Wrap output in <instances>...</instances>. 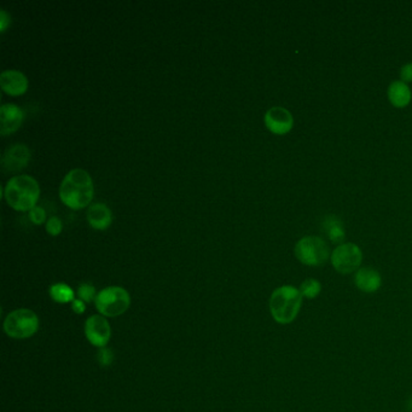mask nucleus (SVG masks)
Segmentation results:
<instances>
[{
	"mask_svg": "<svg viewBox=\"0 0 412 412\" xmlns=\"http://www.w3.org/2000/svg\"><path fill=\"white\" fill-rule=\"evenodd\" d=\"M93 181L88 172L76 168L69 172L62 181L60 198L71 210H83L93 198Z\"/></svg>",
	"mask_w": 412,
	"mask_h": 412,
	"instance_id": "nucleus-1",
	"label": "nucleus"
},
{
	"mask_svg": "<svg viewBox=\"0 0 412 412\" xmlns=\"http://www.w3.org/2000/svg\"><path fill=\"white\" fill-rule=\"evenodd\" d=\"M303 296L293 285H282L272 291L270 312L275 322L285 325L293 323L303 307Z\"/></svg>",
	"mask_w": 412,
	"mask_h": 412,
	"instance_id": "nucleus-2",
	"label": "nucleus"
},
{
	"mask_svg": "<svg viewBox=\"0 0 412 412\" xmlns=\"http://www.w3.org/2000/svg\"><path fill=\"white\" fill-rule=\"evenodd\" d=\"M38 181L29 176H16L8 181L4 188L5 201L18 212H31L39 200Z\"/></svg>",
	"mask_w": 412,
	"mask_h": 412,
	"instance_id": "nucleus-3",
	"label": "nucleus"
},
{
	"mask_svg": "<svg viewBox=\"0 0 412 412\" xmlns=\"http://www.w3.org/2000/svg\"><path fill=\"white\" fill-rule=\"evenodd\" d=\"M295 256L305 266L318 268L328 263L330 259L329 246L318 236L303 237L295 245Z\"/></svg>",
	"mask_w": 412,
	"mask_h": 412,
	"instance_id": "nucleus-4",
	"label": "nucleus"
},
{
	"mask_svg": "<svg viewBox=\"0 0 412 412\" xmlns=\"http://www.w3.org/2000/svg\"><path fill=\"white\" fill-rule=\"evenodd\" d=\"M95 305L102 316L118 317L128 311L131 298L121 287H108L97 294Z\"/></svg>",
	"mask_w": 412,
	"mask_h": 412,
	"instance_id": "nucleus-5",
	"label": "nucleus"
},
{
	"mask_svg": "<svg viewBox=\"0 0 412 412\" xmlns=\"http://www.w3.org/2000/svg\"><path fill=\"white\" fill-rule=\"evenodd\" d=\"M39 329V318L34 312L21 308L9 313L4 320V330L13 338H28Z\"/></svg>",
	"mask_w": 412,
	"mask_h": 412,
	"instance_id": "nucleus-6",
	"label": "nucleus"
},
{
	"mask_svg": "<svg viewBox=\"0 0 412 412\" xmlns=\"http://www.w3.org/2000/svg\"><path fill=\"white\" fill-rule=\"evenodd\" d=\"M330 261L335 271L341 275H351L359 270L363 263V252L355 243H342L334 249Z\"/></svg>",
	"mask_w": 412,
	"mask_h": 412,
	"instance_id": "nucleus-7",
	"label": "nucleus"
},
{
	"mask_svg": "<svg viewBox=\"0 0 412 412\" xmlns=\"http://www.w3.org/2000/svg\"><path fill=\"white\" fill-rule=\"evenodd\" d=\"M265 126L268 131L276 136H284L289 133L294 126V118L289 110L282 107H273L268 109L263 118Z\"/></svg>",
	"mask_w": 412,
	"mask_h": 412,
	"instance_id": "nucleus-8",
	"label": "nucleus"
},
{
	"mask_svg": "<svg viewBox=\"0 0 412 412\" xmlns=\"http://www.w3.org/2000/svg\"><path fill=\"white\" fill-rule=\"evenodd\" d=\"M85 335L93 346L104 348L111 336L109 323L104 316H91L85 323Z\"/></svg>",
	"mask_w": 412,
	"mask_h": 412,
	"instance_id": "nucleus-9",
	"label": "nucleus"
},
{
	"mask_svg": "<svg viewBox=\"0 0 412 412\" xmlns=\"http://www.w3.org/2000/svg\"><path fill=\"white\" fill-rule=\"evenodd\" d=\"M29 160H31V151L26 145L15 144L5 151L3 156V166L6 171H21L27 166Z\"/></svg>",
	"mask_w": 412,
	"mask_h": 412,
	"instance_id": "nucleus-10",
	"label": "nucleus"
},
{
	"mask_svg": "<svg viewBox=\"0 0 412 412\" xmlns=\"http://www.w3.org/2000/svg\"><path fill=\"white\" fill-rule=\"evenodd\" d=\"M23 118L25 114L22 109L18 108L16 104H4L0 109V120H1L0 133L3 136H8L18 131L22 125Z\"/></svg>",
	"mask_w": 412,
	"mask_h": 412,
	"instance_id": "nucleus-11",
	"label": "nucleus"
},
{
	"mask_svg": "<svg viewBox=\"0 0 412 412\" xmlns=\"http://www.w3.org/2000/svg\"><path fill=\"white\" fill-rule=\"evenodd\" d=\"M355 284L360 291L366 294L376 293L381 288V273L373 268H360L355 273Z\"/></svg>",
	"mask_w": 412,
	"mask_h": 412,
	"instance_id": "nucleus-12",
	"label": "nucleus"
},
{
	"mask_svg": "<svg viewBox=\"0 0 412 412\" xmlns=\"http://www.w3.org/2000/svg\"><path fill=\"white\" fill-rule=\"evenodd\" d=\"M0 86L10 96H21L26 93L28 80L26 75L18 71H5L0 75Z\"/></svg>",
	"mask_w": 412,
	"mask_h": 412,
	"instance_id": "nucleus-13",
	"label": "nucleus"
},
{
	"mask_svg": "<svg viewBox=\"0 0 412 412\" xmlns=\"http://www.w3.org/2000/svg\"><path fill=\"white\" fill-rule=\"evenodd\" d=\"M88 221L96 230H106L109 228L113 221V214L109 207L103 203L92 205L88 208Z\"/></svg>",
	"mask_w": 412,
	"mask_h": 412,
	"instance_id": "nucleus-14",
	"label": "nucleus"
},
{
	"mask_svg": "<svg viewBox=\"0 0 412 412\" xmlns=\"http://www.w3.org/2000/svg\"><path fill=\"white\" fill-rule=\"evenodd\" d=\"M387 96H388L390 104L400 109V108H405L410 104L412 93L406 83H403L401 80H398V81H393L390 83L388 91H387Z\"/></svg>",
	"mask_w": 412,
	"mask_h": 412,
	"instance_id": "nucleus-15",
	"label": "nucleus"
},
{
	"mask_svg": "<svg viewBox=\"0 0 412 412\" xmlns=\"http://www.w3.org/2000/svg\"><path fill=\"white\" fill-rule=\"evenodd\" d=\"M322 230L328 236L330 241L335 245H342V242L346 238V231L342 220L338 219L336 215H327L322 221Z\"/></svg>",
	"mask_w": 412,
	"mask_h": 412,
	"instance_id": "nucleus-16",
	"label": "nucleus"
},
{
	"mask_svg": "<svg viewBox=\"0 0 412 412\" xmlns=\"http://www.w3.org/2000/svg\"><path fill=\"white\" fill-rule=\"evenodd\" d=\"M50 296L53 298V301L60 303H73L75 300L74 290L64 283L53 284L50 288Z\"/></svg>",
	"mask_w": 412,
	"mask_h": 412,
	"instance_id": "nucleus-17",
	"label": "nucleus"
},
{
	"mask_svg": "<svg viewBox=\"0 0 412 412\" xmlns=\"http://www.w3.org/2000/svg\"><path fill=\"white\" fill-rule=\"evenodd\" d=\"M298 290H300L303 298L313 300V298H318L322 293V283L316 278H307L300 284Z\"/></svg>",
	"mask_w": 412,
	"mask_h": 412,
	"instance_id": "nucleus-18",
	"label": "nucleus"
},
{
	"mask_svg": "<svg viewBox=\"0 0 412 412\" xmlns=\"http://www.w3.org/2000/svg\"><path fill=\"white\" fill-rule=\"evenodd\" d=\"M78 295H79L80 300H83V303H91L93 300H96V288L92 284L83 283V284L80 285L79 289H78Z\"/></svg>",
	"mask_w": 412,
	"mask_h": 412,
	"instance_id": "nucleus-19",
	"label": "nucleus"
},
{
	"mask_svg": "<svg viewBox=\"0 0 412 412\" xmlns=\"http://www.w3.org/2000/svg\"><path fill=\"white\" fill-rule=\"evenodd\" d=\"M62 221L61 220L53 217L46 221V231H48L51 236H58L62 233Z\"/></svg>",
	"mask_w": 412,
	"mask_h": 412,
	"instance_id": "nucleus-20",
	"label": "nucleus"
},
{
	"mask_svg": "<svg viewBox=\"0 0 412 412\" xmlns=\"http://www.w3.org/2000/svg\"><path fill=\"white\" fill-rule=\"evenodd\" d=\"M97 359L99 362V364L103 365V366H109L114 360V355H113L111 350L104 347V348H102L98 355H97Z\"/></svg>",
	"mask_w": 412,
	"mask_h": 412,
	"instance_id": "nucleus-21",
	"label": "nucleus"
},
{
	"mask_svg": "<svg viewBox=\"0 0 412 412\" xmlns=\"http://www.w3.org/2000/svg\"><path fill=\"white\" fill-rule=\"evenodd\" d=\"M29 218L36 225L43 224L46 219V213L41 207L36 206L29 212Z\"/></svg>",
	"mask_w": 412,
	"mask_h": 412,
	"instance_id": "nucleus-22",
	"label": "nucleus"
},
{
	"mask_svg": "<svg viewBox=\"0 0 412 412\" xmlns=\"http://www.w3.org/2000/svg\"><path fill=\"white\" fill-rule=\"evenodd\" d=\"M400 79L403 83H412V63H406L400 69Z\"/></svg>",
	"mask_w": 412,
	"mask_h": 412,
	"instance_id": "nucleus-23",
	"label": "nucleus"
},
{
	"mask_svg": "<svg viewBox=\"0 0 412 412\" xmlns=\"http://www.w3.org/2000/svg\"><path fill=\"white\" fill-rule=\"evenodd\" d=\"M71 303H73V305H71L73 311H74L75 313H78V315H81V313H83L85 310H86V305H85L83 300H80V298L79 300H74Z\"/></svg>",
	"mask_w": 412,
	"mask_h": 412,
	"instance_id": "nucleus-24",
	"label": "nucleus"
},
{
	"mask_svg": "<svg viewBox=\"0 0 412 412\" xmlns=\"http://www.w3.org/2000/svg\"><path fill=\"white\" fill-rule=\"evenodd\" d=\"M9 23V15H8V13H6L5 10H1V13H0V25H1V29H0V31L5 32V29H6V27H8Z\"/></svg>",
	"mask_w": 412,
	"mask_h": 412,
	"instance_id": "nucleus-25",
	"label": "nucleus"
}]
</instances>
